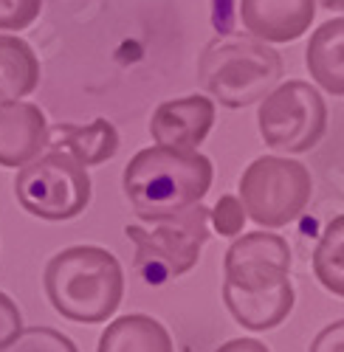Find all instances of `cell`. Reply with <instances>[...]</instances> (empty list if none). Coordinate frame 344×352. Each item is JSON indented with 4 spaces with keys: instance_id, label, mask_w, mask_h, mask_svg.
I'll return each instance as SVG.
<instances>
[{
    "instance_id": "cell-1",
    "label": "cell",
    "mask_w": 344,
    "mask_h": 352,
    "mask_svg": "<svg viewBox=\"0 0 344 352\" xmlns=\"http://www.w3.org/2000/svg\"><path fill=\"white\" fill-rule=\"evenodd\" d=\"M215 169L197 150L175 146H147L125 166V197L138 220L155 223L204 203L212 189Z\"/></svg>"
},
{
    "instance_id": "cell-2",
    "label": "cell",
    "mask_w": 344,
    "mask_h": 352,
    "mask_svg": "<svg viewBox=\"0 0 344 352\" xmlns=\"http://www.w3.org/2000/svg\"><path fill=\"white\" fill-rule=\"evenodd\" d=\"M51 307L76 324H102L119 310L125 274L119 259L99 245L56 251L43 274Z\"/></svg>"
},
{
    "instance_id": "cell-3",
    "label": "cell",
    "mask_w": 344,
    "mask_h": 352,
    "mask_svg": "<svg viewBox=\"0 0 344 352\" xmlns=\"http://www.w3.org/2000/svg\"><path fill=\"white\" fill-rule=\"evenodd\" d=\"M197 79L223 107H248L279 85L282 56L257 37H223L200 54Z\"/></svg>"
},
{
    "instance_id": "cell-4",
    "label": "cell",
    "mask_w": 344,
    "mask_h": 352,
    "mask_svg": "<svg viewBox=\"0 0 344 352\" xmlns=\"http://www.w3.org/2000/svg\"><path fill=\"white\" fill-rule=\"evenodd\" d=\"M14 197L32 217L63 223L88 209L94 184L88 169L76 158L63 150H51L17 169Z\"/></svg>"
},
{
    "instance_id": "cell-5",
    "label": "cell",
    "mask_w": 344,
    "mask_h": 352,
    "mask_svg": "<svg viewBox=\"0 0 344 352\" xmlns=\"http://www.w3.org/2000/svg\"><path fill=\"white\" fill-rule=\"evenodd\" d=\"M125 234L136 245V271L147 285H164L197 265L200 248L209 240V209L195 203L181 214L155 220V228L150 231L127 226Z\"/></svg>"
},
{
    "instance_id": "cell-6",
    "label": "cell",
    "mask_w": 344,
    "mask_h": 352,
    "mask_svg": "<svg viewBox=\"0 0 344 352\" xmlns=\"http://www.w3.org/2000/svg\"><path fill=\"white\" fill-rule=\"evenodd\" d=\"M313 178L305 164L282 155H263L240 175V203L246 217L263 228L294 223L310 200Z\"/></svg>"
},
{
    "instance_id": "cell-7",
    "label": "cell",
    "mask_w": 344,
    "mask_h": 352,
    "mask_svg": "<svg viewBox=\"0 0 344 352\" xmlns=\"http://www.w3.org/2000/svg\"><path fill=\"white\" fill-rule=\"evenodd\" d=\"M257 124H260V135L271 150L308 153L325 135L327 107L313 85L291 79L277 85L266 99H260Z\"/></svg>"
},
{
    "instance_id": "cell-8",
    "label": "cell",
    "mask_w": 344,
    "mask_h": 352,
    "mask_svg": "<svg viewBox=\"0 0 344 352\" xmlns=\"http://www.w3.org/2000/svg\"><path fill=\"white\" fill-rule=\"evenodd\" d=\"M226 285L240 290H266L291 279V245L279 234L251 231L237 237L223 259Z\"/></svg>"
},
{
    "instance_id": "cell-9",
    "label": "cell",
    "mask_w": 344,
    "mask_h": 352,
    "mask_svg": "<svg viewBox=\"0 0 344 352\" xmlns=\"http://www.w3.org/2000/svg\"><path fill=\"white\" fill-rule=\"evenodd\" d=\"M215 124L212 99L192 94L184 99H166L155 107L150 119V133L155 144L175 146V150H197Z\"/></svg>"
},
{
    "instance_id": "cell-10",
    "label": "cell",
    "mask_w": 344,
    "mask_h": 352,
    "mask_svg": "<svg viewBox=\"0 0 344 352\" xmlns=\"http://www.w3.org/2000/svg\"><path fill=\"white\" fill-rule=\"evenodd\" d=\"M316 0H240L246 32L263 43H294L313 25Z\"/></svg>"
},
{
    "instance_id": "cell-11",
    "label": "cell",
    "mask_w": 344,
    "mask_h": 352,
    "mask_svg": "<svg viewBox=\"0 0 344 352\" xmlns=\"http://www.w3.org/2000/svg\"><path fill=\"white\" fill-rule=\"evenodd\" d=\"M48 146L45 113L32 102L0 104V166L20 169Z\"/></svg>"
},
{
    "instance_id": "cell-12",
    "label": "cell",
    "mask_w": 344,
    "mask_h": 352,
    "mask_svg": "<svg viewBox=\"0 0 344 352\" xmlns=\"http://www.w3.org/2000/svg\"><path fill=\"white\" fill-rule=\"evenodd\" d=\"M294 285L285 279L266 290H240L223 282V302L240 327L263 333L279 327L294 310Z\"/></svg>"
},
{
    "instance_id": "cell-13",
    "label": "cell",
    "mask_w": 344,
    "mask_h": 352,
    "mask_svg": "<svg viewBox=\"0 0 344 352\" xmlns=\"http://www.w3.org/2000/svg\"><path fill=\"white\" fill-rule=\"evenodd\" d=\"M305 63L322 91L344 96V17L322 23L308 40Z\"/></svg>"
},
{
    "instance_id": "cell-14",
    "label": "cell",
    "mask_w": 344,
    "mask_h": 352,
    "mask_svg": "<svg viewBox=\"0 0 344 352\" xmlns=\"http://www.w3.org/2000/svg\"><path fill=\"white\" fill-rule=\"evenodd\" d=\"M51 144L82 166H99L119 153V130L107 119H94L91 124H60Z\"/></svg>"
},
{
    "instance_id": "cell-15",
    "label": "cell",
    "mask_w": 344,
    "mask_h": 352,
    "mask_svg": "<svg viewBox=\"0 0 344 352\" xmlns=\"http://www.w3.org/2000/svg\"><path fill=\"white\" fill-rule=\"evenodd\" d=\"M99 352H175L166 327L147 313H127L110 321L99 338Z\"/></svg>"
},
{
    "instance_id": "cell-16",
    "label": "cell",
    "mask_w": 344,
    "mask_h": 352,
    "mask_svg": "<svg viewBox=\"0 0 344 352\" xmlns=\"http://www.w3.org/2000/svg\"><path fill=\"white\" fill-rule=\"evenodd\" d=\"M40 85V60L25 40L0 34V104L34 94Z\"/></svg>"
},
{
    "instance_id": "cell-17",
    "label": "cell",
    "mask_w": 344,
    "mask_h": 352,
    "mask_svg": "<svg viewBox=\"0 0 344 352\" xmlns=\"http://www.w3.org/2000/svg\"><path fill=\"white\" fill-rule=\"evenodd\" d=\"M313 274L325 290L344 299V214L327 223L313 251Z\"/></svg>"
},
{
    "instance_id": "cell-18",
    "label": "cell",
    "mask_w": 344,
    "mask_h": 352,
    "mask_svg": "<svg viewBox=\"0 0 344 352\" xmlns=\"http://www.w3.org/2000/svg\"><path fill=\"white\" fill-rule=\"evenodd\" d=\"M0 352H79L76 344L51 327H23L20 336Z\"/></svg>"
},
{
    "instance_id": "cell-19",
    "label": "cell",
    "mask_w": 344,
    "mask_h": 352,
    "mask_svg": "<svg viewBox=\"0 0 344 352\" xmlns=\"http://www.w3.org/2000/svg\"><path fill=\"white\" fill-rule=\"evenodd\" d=\"M209 223L215 226L217 234H223V237H237L246 226V209H243L240 197L223 195L217 200V206L209 209Z\"/></svg>"
},
{
    "instance_id": "cell-20",
    "label": "cell",
    "mask_w": 344,
    "mask_h": 352,
    "mask_svg": "<svg viewBox=\"0 0 344 352\" xmlns=\"http://www.w3.org/2000/svg\"><path fill=\"white\" fill-rule=\"evenodd\" d=\"M43 9V0H0V32H23Z\"/></svg>"
},
{
    "instance_id": "cell-21",
    "label": "cell",
    "mask_w": 344,
    "mask_h": 352,
    "mask_svg": "<svg viewBox=\"0 0 344 352\" xmlns=\"http://www.w3.org/2000/svg\"><path fill=\"white\" fill-rule=\"evenodd\" d=\"M23 330V316H20V307L0 290V349L6 344H12Z\"/></svg>"
},
{
    "instance_id": "cell-22",
    "label": "cell",
    "mask_w": 344,
    "mask_h": 352,
    "mask_svg": "<svg viewBox=\"0 0 344 352\" xmlns=\"http://www.w3.org/2000/svg\"><path fill=\"white\" fill-rule=\"evenodd\" d=\"M308 352H344V318L327 324L316 338H313Z\"/></svg>"
},
{
    "instance_id": "cell-23",
    "label": "cell",
    "mask_w": 344,
    "mask_h": 352,
    "mask_svg": "<svg viewBox=\"0 0 344 352\" xmlns=\"http://www.w3.org/2000/svg\"><path fill=\"white\" fill-rule=\"evenodd\" d=\"M215 352H271V349L257 338H235V341H226L223 346H217Z\"/></svg>"
},
{
    "instance_id": "cell-24",
    "label": "cell",
    "mask_w": 344,
    "mask_h": 352,
    "mask_svg": "<svg viewBox=\"0 0 344 352\" xmlns=\"http://www.w3.org/2000/svg\"><path fill=\"white\" fill-rule=\"evenodd\" d=\"M322 9H330V12H344V0H316Z\"/></svg>"
}]
</instances>
